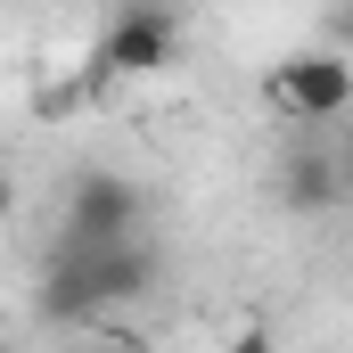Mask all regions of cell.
Instances as JSON below:
<instances>
[{"label":"cell","instance_id":"1","mask_svg":"<svg viewBox=\"0 0 353 353\" xmlns=\"http://www.w3.org/2000/svg\"><path fill=\"white\" fill-rule=\"evenodd\" d=\"M148 288H157V255H148L140 239H132V247H58V255L41 263L33 304H41L50 329H90V321L140 304Z\"/></svg>","mask_w":353,"mask_h":353},{"label":"cell","instance_id":"2","mask_svg":"<svg viewBox=\"0 0 353 353\" xmlns=\"http://www.w3.org/2000/svg\"><path fill=\"white\" fill-rule=\"evenodd\" d=\"M140 214H148L140 181L90 165V173H74V189H66V239H58V247H132V239H140Z\"/></svg>","mask_w":353,"mask_h":353},{"label":"cell","instance_id":"6","mask_svg":"<svg viewBox=\"0 0 353 353\" xmlns=\"http://www.w3.org/2000/svg\"><path fill=\"white\" fill-rule=\"evenodd\" d=\"M230 353H271V337H263V329H239V337H230Z\"/></svg>","mask_w":353,"mask_h":353},{"label":"cell","instance_id":"7","mask_svg":"<svg viewBox=\"0 0 353 353\" xmlns=\"http://www.w3.org/2000/svg\"><path fill=\"white\" fill-rule=\"evenodd\" d=\"M8 205H17V189H8V181H0V222H8Z\"/></svg>","mask_w":353,"mask_h":353},{"label":"cell","instance_id":"4","mask_svg":"<svg viewBox=\"0 0 353 353\" xmlns=\"http://www.w3.org/2000/svg\"><path fill=\"white\" fill-rule=\"evenodd\" d=\"M271 107L296 115V123H337L353 107V58L337 50H304L288 66H271Z\"/></svg>","mask_w":353,"mask_h":353},{"label":"cell","instance_id":"5","mask_svg":"<svg viewBox=\"0 0 353 353\" xmlns=\"http://www.w3.org/2000/svg\"><path fill=\"white\" fill-rule=\"evenodd\" d=\"M337 197H345V165L329 148H288L279 157V205L288 214H329Z\"/></svg>","mask_w":353,"mask_h":353},{"label":"cell","instance_id":"3","mask_svg":"<svg viewBox=\"0 0 353 353\" xmlns=\"http://www.w3.org/2000/svg\"><path fill=\"white\" fill-rule=\"evenodd\" d=\"M173 58H181V17L157 8V0H123V8L107 17V33H99L90 74H99V83H123V74H157V66H173Z\"/></svg>","mask_w":353,"mask_h":353}]
</instances>
